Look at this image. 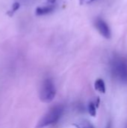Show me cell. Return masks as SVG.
<instances>
[{
    "label": "cell",
    "mask_w": 127,
    "mask_h": 128,
    "mask_svg": "<svg viewBox=\"0 0 127 128\" xmlns=\"http://www.w3.org/2000/svg\"></svg>",
    "instance_id": "obj_11"
},
{
    "label": "cell",
    "mask_w": 127,
    "mask_h": 128,
    "mask_svg": "<svg viewBox=\"0 0 127 128\" xmlns=\"http://www.w3.org/2000/svg\"><path fill=\"white\" fill-rule=\"evenodd\" d=\"M53 10H54V7L52 5L40 7L36 9V14L38 16L46 15V14H48L51 13L52 11H53Z\"/></svg>",
    "instance_id": "obj_5"
},
{
    "label": "cell",
    "mask_w": 127,
    "mask_h": 128,
    "mask_svg": "<svg viewBox=\"0 0 127 128\" xmlns=\"http://www.w3.org/2000/svg\"><path fill=\"white\" fill-rule=\"evenodd\" d=\"M64 110L62 105H56L52 107L38 122L35 128H44L55 124L61 118Z\"/></svg>",
    "instance_id": "obj_1"
},
{
    "label": "cell",
    "mask_w": 127,
    "mask_h": 128,
    "mask_svg": "<svg viewBox=\"0 0 127 128\" xmlns=\"http://www.w3.org/2000/svg\"><path fill=\"white\" fill-rule=\"evenodd\" d=\"M106 128H112V122H109L108 123V124H107V126H106Z\"/></svg>",
    "instance_id": "obj_10"
},
{
    "label": "cell",
    "mask_w": 127,
    "mask_h": 128,
    "mask_svg": "<svg viewBox=\"0 0 127 128\" xmlns=\"http://www.w3.org/2000/svg\"><path fill=\"white\" fill-rule=\"evenodd\" d=\"M88 112L89 114L94 117L97 114V109H96V106H95V104L93 103V102H90L89 104H88Z\"/></svg>",
    "instance_id": "obj_8"
},
{
    "label": "cell",
    "mask_w": 127,
    "mask_h": 128,
    "mask_svg": "<svg viewBox=\"0 0 127 128\" xmlns=\"http://www.w3.org/2000/svg\"><path fill=\"white\" fill-rule=\"evenodd\" d=\"M95 26L97 28V30L100 32V33L106 38L109 39L112 36V33L110 31V28L107 23L100 18H97L95 20Z\"/></svg>",
    "instance_id": "obj_4"
},
{
    "label": "cell",
    "mask_w": 127,
    "mask_h": 128,
    "mask_svg": "<svg viewBox=\"0 0 127 128\" xmlns=\"http://www.w3.org/2000/svg\"><path fill=\"white\" fill-rule=\"evenodd\" d=\"M95 0H80V4H90L91 2H93Z\"/></svg>",
    "instance_id": "obj_9"
},
{
    "label": "cell",
    "mask_w": 127,
    "mask_h": 128,
    "mask_svg": "<svg viewBox=\"0 0 127 128\" xmlns=\"http://www.w3.org/2000/svg\"><path fill=\"white\" fill-rule=\"evenodd\" d=\"M56 94V89L53 81L50 78L45 79L40 90V98L44 103H49L53 100Z\"/></svg>",
    "instance_id": "obj_3"
},
{
    "label": "cell",
    "mask_w": 127,
    "mask_h": 128,
    "mask_svg": "<svg viewBox=\"0 0 127 128\" xmlns=\"http://www.w3.org/2000/svg\"><path fill=\"white\" fill-rule=\"evenodd\" d=\"M111 70L113 76L121 83H127V62L116 56L111 62Z\"/></svg>",
    "instance_id": "obj_2"
},
{
    "label": "cell",
    "mask_w": 127,
    "mask_h": 128,
    "mask_svg": "<svg viewBox=\"0 0 127 128\" xmlns=\"http://www.w3.org/2000/svg\"><path fill=\"white\" fill-rule=\"evenodd\" d=\"M94 88H95V89L97 92H100L102 94L106 93V84H105V82H104L103 79L100 78V79H97L95 81V82H94Z\"/></svg>",
    "instance_id": "obj_6"
},
{
    "label": "cell",
    "mask_w": 127,
    "mask_h": 128,
    "mask_svg": "<svg viewBox=\"0 0 127 128\" xmlns=\"http://www.w3.org/2000/svg\"><path fill=\"white\" fill-rule=\"evenodd\" d=\"M73 126H75L76 128H95L94 126L88 120H81L74 124Z\"/></svg>",
    "instance_id": "obj_7"
}]
</instances>
